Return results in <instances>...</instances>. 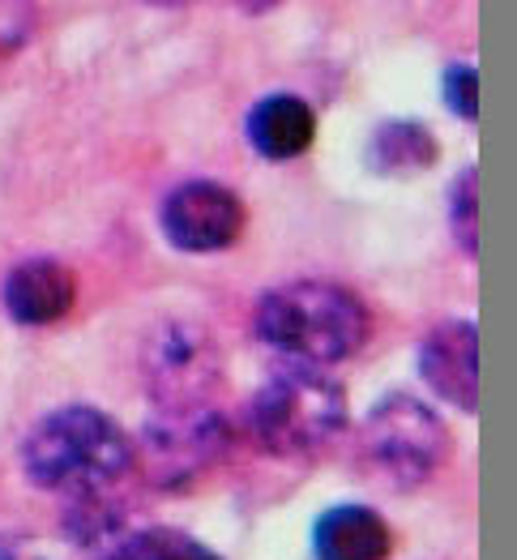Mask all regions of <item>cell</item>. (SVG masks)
<instances>
[{
	"mask_svg": "<svg viewBox=\"0 0 517 560\" xmlns=\"http://www.w3.org/2000/svg\"><path fill=\"white\" fill-rule=\"evenodd\" d=\"M129 470H133L129 432L107 411L86 402L47 411L22 441V475L39 492L64 501L111 492Z\"/></svg>",
	"mask_w": 517,
	"mask_h": 560,
	"instance_id": "6da1fadb",
	"label": "cell"
},
{
	"mask_svg": "<svg viewBox=\"0 0 517 560\" xmlns=\"http://www.w3.org/2000/svg\"><path fill=\"white\" fill-rule=\"evenodd\" d=\"M252 329L270 351L299 360V369H326L351 360L368 342L373 313L342 282L295 279L257 300Z\"/></svg>",
	"mask_w": 517,
	"mask_h": 560,
	"instance_id": "7a4b0ae2",
	"label": "cell"
},
{
	"mask_svg": "<svg viewBox=\"0 0 517 560\" xmlns=\"http://www.w3.org/2000/svg\"><path fill=\"white\" fill-rule=\"evenodd\" d=\"M244 428L270 458H317L346 428V394L321 369H286L252 394Z\"/></svg>",
	"mask_w": 517,
	"mask_h": 560,
	"instance_id": "3957f363",
	"label": "cell"
},
{
	"mask_svg": "<svg viewBox=\"0 0 517 560\" xmlns=\"http://www.w3.org/2000/svg\"><path fill=\"white\" fill-rule=\"evenodd\" d=\"M355 458L368 479L393 492H411L445 467L449 428L415 394H385L355 432Z\"/></svg>",
	"mask_w": 517,
	"mask_h": 560,
	"instance_id": "277c9868",
	"label": "cell"
},
{
	"mask_svg": "<svg viewBox=\"0 0 517 560\" xmlns=\"http://www.w3.org/2000/svg\"><path fill=\"white\" fill-rule=\"evenodd\" d=\"M133 445V467L163 492L192 488L201 475L219 470L235 450V428L214 407H188V411H154L141 423Z\"/></svg>",
	"mask_w": 517,
	"mask_h": 560,
	"instance_id": "5b68a950",
	"label": "cell"
},
{
	"mask_svg": "<svg viewBox=\"0 0 517 560\" xmlns=\"http://www.w3.org/2000/svg\"><path fill=\"white\" fill-rule=\"evenodd\" d=\"M223 381V351L214 334L197 322L172 317L145 334L141 342V389L158 411L210 407Z\"/></svg>",
	"mask_w": 517,
	"mask_h": 560,
	"instance_id": "8992f818",
	"label": "cell"
},
{
	"mask_svg": "<svg viewBox=\"0 0 517 560\" xmlns=\"http://www.w3.org/2000/svg\"><path fill=\"white\" fill-rule=\"evenodd\" d=\"M248 210L227 185L185 180L163 197L158 228L180 253H223L244 235Z\"/></svg>",
	"mask_w": 517,
	"mask_h": 560,
	"instance_id": "52a82bcc",
	"label": "cell"
},
{
	"mask_svg": "<svg viewBox=\"0 0 517 560\" xmlns=\"http://www.w3.org/2000/svg\"><path fill=\"white\" fill-rule=\"evenodd\" d=\"M420 376L454 411L474 416V407H479V329L470 317L440 322L423 338Z\"/></svg>",
	"mask_w": 517,
	"mask_h": 560,
	"instance_id": "ba28073f",
	"label": "cell"
},
{
	"mask_svg": "<svg viewBox=\"0 0 517 560\" xmlns=\"http://www.w3.org/2000/svg\"><path fill=\"white\" fill-rule=\"evenodd\" d=\"M0 300L17 326H51L73 308L78 275L56 257H31L4 275Z\"/></svg>",
	"mask_w": 517,
	"mask_h": 560,
	"instance_id": "9c48e42d",
	"label": "cell"
},
{
	"mask_svg": "<svg viewBox=\"0 0 517 560\" xmlns=\"http://www.w3.org/2000/svg\"><path fill=\"white\" fill-rule=\"evenodd\" d=\"M244 133H248V145L261 159H274V163L299 159L317 141V112L299 94H266L248 107Z\"/></svg>",
	"mask_w": 517,
	"mask_h": 560,
	"instance_id": "30bf717a",
	"label": "cell"
},
{
	"mask_svg": "<svg viewBox=\"0 0 517 560\" xmlns=\"http://www.w3.org/2000/svg\"><path fill=\"white\" fill-rule=\"evenodd\" d=\"M393 530L373 505H333L313 526L317 560H389Z\"/></svg>",
	"mask_w": 517,
	"mask_h": 560,
	"instance_id": "8fae6325",
	"label": "cell"
},
{
	"mask_svg": "<svg viewBox=\"0 0 517 560\" xmlns=\"http://www.w3.org/2000/svg\"><path fill=\"white\" fill-rule=\"evenodd\" d=\"M64 539L82 552H91L94 560H103L120 539H129L138 526L129 522V510L111 497V492H94V497H78V501H64Z\"/></svg>",
	"mask_w": 517,
	"mask_h": 560,
	"instance_id": "7c38bea8",
	"label": "cell"
},
{
	"mask_svg": "<svg viewBox=\"0 0 517 560\" xmlns=\"http://www.w3.org/2000/svg\"><path fill=\"white\" fill-rule=\"evenodd\" d=\"M436 154H440V145L420 120H385L368 141V167L376 176H393V180L427 172L436 163Z\"/></svg>",
	"mask_w": 517,
	"mask_h": 560,
	"instance_id": "4fadbf2b",
	"label": "cell"
},
{
	"mask_svg": "<svg viewBox=\"0 0 517 560\" xmlns=\"http://www.w3.org/2000/svg\"><path fill=\"white\" fill-rule=\"evenodd\" d=\"M103 560H223V557L214 548H205L201 539L185 535V530L145 526V530H133L129 539H120Z\"/></svg>",
	"mask_w": 517,
	"mask_h": 560,
	"instance_id": "5bb4252c",
	"label": "cell"
},
{
	"mask_svg": "<svg viewBox=\"0 0 517 560\" xmlns=\"http://www.w3.org/2000/svg\"><path fill=\"white\" fill-rule=\"evenodd\" d=\"M449 228H454V240L462 244V253L474 257L479 253V180H474V167H467L458 176V185L449 188Z\"/></svg>",
	"mask_w": 517,
	"mask_h": 560,
	"instance_id": "9a60e30c",
	"label": "cell"
},
{
	"mask_svg": "<svg viewBox=\"0 0 517 560\" xmlns=\"http://www.w3.org/2000/svg\"><path fill=\"white\" fill-rule=\"evenodd\" d=\"M445 103L462 120H479V73H474V65H449L445 69Z\"/></svg>",
	"mask_w": 517,
	"mask_h": 560,
	"instance_id": "2e32d148",
	"label": "cell"
},
{
	"mask_svg": "<svg viewBox=\"0 0 517 560\" xmlns=\"http://www.w3.org/2000/svg\"><path fill=\"white\" fill-rule=\"evenodd\" d=\"M31 26H35V13L26 4H0V51L26 44Z\"/></svg>",
	"mask_w": 517,
	"mask_h": 560,
	"instance_id": "e0dca14e",
	"label": "cell"
},
{
	"mask_svg": "<svg viewBox=\"0 0 517 560\" xmlns=\"http://www.w3.org/2000/svg\"><path fill=\"white\" fill-rule=\"evenodd\" d=\"M0 560H51L35 544V539H22V535H0Z\"/></svg>",
	"mask_w": 517,
	"mask_h": 560,
	"instance_id": "ac0fdd59",
	"label": "cell"
}]
</instances>
